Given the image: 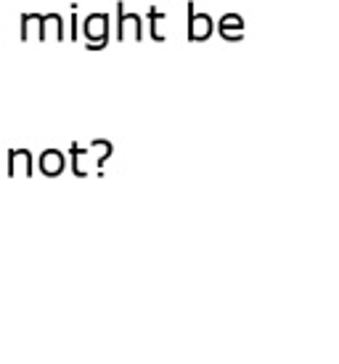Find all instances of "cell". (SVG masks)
Segmentation results:
<instances>
[{
    "mask_svg": "<svg viewBox=\"0 0 339 364\" xmlns=\"http://www.w3.org/2000/svg\"><path fill=\"white\" fill-rule=\"evenodd\" d=\"M70 154H72V171H74V176L85 178V176L90 173L88 162H93L96 173L101 176V168H104V162L111 157V144L109 141H93L90 146H85V149H82L80 144H72Z\"/></svg>",
    "mask_w": 339,
    "mask_h": 364,
    "instance_id": "1",
    "label": "cell"
},
{
    "mask_svg": "<svg viewBox=\"0 0 339 364\" xmlns=\"http://www.w3.org/2000/svg\"><path fill=\"white\" fill-rule=\"evenodd\" d=\"M82 32L88 38L90 51H101L109 43V16L106 14H90L82 24Z\"/></svg>",
    "mask_w": 339,
    "mask_h": 364,
    "instance_id": "2",
    "label": "cell"
},
{
    "mask_svg": "<svg viewBox=\"0 0 339 364\" xmlns=\"http://www.w3.org/2000/svg\"><path fill=\"white\" fill-rule=\"evenodd\" d=\"M35 162H32L30 149H9V162H6V173L11 178L13 176H32Z\"/></svg>",
    "mask_w": 339,
    "mask_h": 364,
    "instance_id": "3",
    "label": "cell"
},
{
    "mask_svg": "<svg viewBox=\"0 0 339 364\" xmlns=\"http://www.w3.org/2000/svg\"><path fill=\"white\" fill-rule=\"evenodd\" d=\"M212 35V19L207 14H194L189 11V41L194 43H201L207 41Z\"/></svg>",
    "mask_w": 339,
    "mask_h": 364,
    "instance_id": "4",
    "label": "cell"
},
{
    "mask_svg": "<svg viewBox=\"0 0 339 364\" xmlns=\"http://www.w3.org/2000/svg\"><path fill=\"white\" fill-rule=\"evenodd\" d=\"M120 41H140L143 38V27H140V16L135 14H125V9L120 6Z\"/></svg>",
    "mask_w": 339,
    "mask_h": 364,
    "instance_id": "5",
    "label": "cell"
},
{
    "mask_svg": "<svg viewBox=\"0 0 339 364\" xmlns=\"http://www.w3.org/2000/svg\"><path fill=\"white\" fill-rule=\"evenodd\" d=\"M40 173L43 176H61L64 173V168H67V160H64V154L59 152V149H45V152L40 154Z\"/></svg>",
    "mask_w": 339,
    "mask_h": 364,
    "instance_id": "6",
    "label": "cell"
},
{
    "mask_svg": "<svg viewBox=\"0 0 339 364\" xmlns=\"http://www.w3.org/2000/svg\"><path fill=\"white\" fill-rule=\"evenodd\" d=\"M218 32L228 43L241 41V38H244V19H241L239 14H226V16L218 21Z\"/></svg>",
    "mask_w": 339,
    "mask_h": 364,
    "instance_id": "7",
    "label": "cell"
},
{
    "mask_svg": "<svg viewBox=\"0 0 339 364\" xmlns=\"http://www.w3.org/2000/svg\"><path fill=\"white\" fill-rule=\"evenodd\" d=\"M64 41V19L59 14H45L40 16V38L38 41Z\"/></svg>",
    "mask_w": 339,
    "mask_h": 364,
    "instance_id": "8",
    "label": "cell"
},
{
    "mask_svg": "<svg viewBox=\"0 0 339 364\" xmlns=\"http://www.w3.org/2000/svg\"><path fill=\"white\" fill-rule=\"evenodd\" d=\"M32 32H35V38H40V14H21L19 38L27 43L32 38Z\"/></svg>",
    "mask_w": 339,
    "mask_h": 364,
    "instance_id": "9",
    "label": "cell"
},
{
    "mask_svg": "<svg viewBox=\"0 0 339 364\" xmlns=\"http://www.w3.org/2000/svg\"><path fill=\"white\" fill-rule=\"evenodd\" d=\"M162 21H165V14H160V11H151V35H154V41H165V32L160 30Z\"/></svg>",
    "mask_w": 339,
    "mask_h": 364,
    "instance_id": "10",
    "label": "cell"
}]
</instances>
